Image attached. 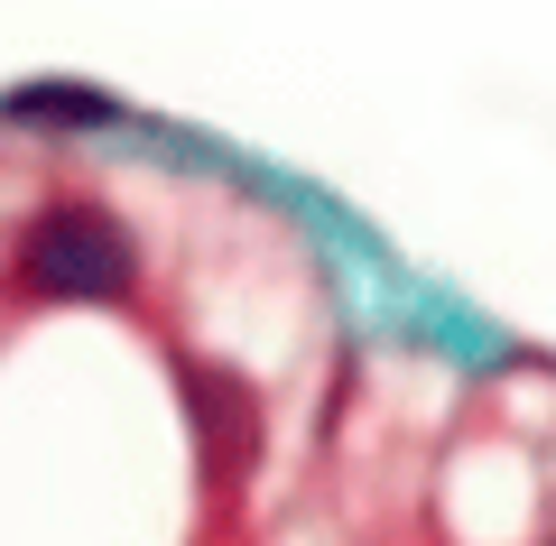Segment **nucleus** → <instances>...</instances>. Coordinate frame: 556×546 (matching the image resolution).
Wrapping results in <instances>:
<instances>
[{
  "label": "nucleus",
  "instance_id": "obj_1",
  "mask_svg": "<svg viewBox=\"0 0 556 546\" xmlns=\"http://www.w3.org/2000/svg\"><path fill=\"white\" fill-rule=\"evenodd\" d=\"M139 278L130 251V223L102 214V204H47L20 241V288L28 296H56V306H102Z\"/></svg>",
  "mask_w": 556,
  "mask_h": 546
},
{
  "label": "nucleus",
  "instance_id": "obj_2",
  "mask_svg": "<svg viewBox=\"0 0 556 546\" xmlns=\"http://www.w3.org/2000/svg\"><path fill=\"white\" fill-rule=\"evenodd\" d=\"M186 417H195V454L214 482H241L260 454V408L232 371H186Z\"/></svg>",
  "mask_w": 556,
  "mask_h": 546
},
{
  "label": "nucleus",
  "instance_id": "obj_3",
  "mask_svg": "<svg viewBox=\"0 0 556 546\" xmlns=\"http://www.w3.org/2000/svg\"><path fill=\"white\" fill-rule=\"evenodd\" d=\"M0 112H10V120H38V130H102V120H121V102L93 93V84H20Z\"/></svg>",
  "mask_w": 556,
  "mask_h": 546
}]
</instances>
